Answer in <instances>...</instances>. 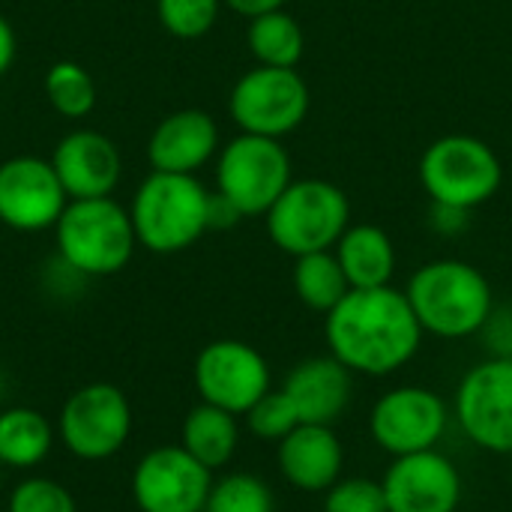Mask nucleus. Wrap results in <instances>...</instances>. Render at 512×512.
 Segmentation results:
<instances>
[{
    "instance_id": "1a4fd4ad",
    "label": "nucleus",
    "mask_w": 512,
    "mask_h": 512,
    "mask_svg": "<svg viewBox=\"0 0 512 512\" xmlns=\"http://www.w3.org/2000/svg\"><path fill=\"white\" fill-rule=\"evenodd\" d=\"M216 186L243 216H264L291 186V156L279 138L243 132L219 153Z\"/></svg>"
},
{
    "instance_id": "0eeeda50",
    "label": "nucleus",
    "mask_w": 512,
    "mask_h": 512,
    "mask_svg": "<svg viewBox=\"0 0 512 512\" xmlns=\"http://www.w3.org/2000/svg\"><path fill=\"white\" fill-rule=\"evenodd\" d=\"M450 423V402L423 384H399L381 393L369 411V435L390 459L438 450Z\"/></svg>"
},
{
    "instance_id": "7c9ffc66",
    "label": "nucleus",
    "mask_w": 512,
    "mask_h": 512,
    "mask_svg": "<svg viewBox=\"0 0 512 512\" xmlns=\"http://www.w3.org/2000/svg\"><path fill=\"white\" fill-rule=\"evenodd\" d=\"M486 357H501V360H512V306H498L489 312L483 330L477 333Z\"/></svg>"
},
{
    "instance_id": "4be33fe9",
    "label": "nucleus",
    "mask_w": 512,
    "mask_h": 512,
    "mask_svg": "<svg viewBox=\"0 0 512 512\" xmlns=\"http://www.w3.org/2000/svg\"><path fill=\"white\" fill-rule=\"evenodd\" d=\"M57 429L36 408L0 411V468L30 471L48 459Z\"/></svg>"
},
{
    "instance_id": "9b49d317",
    "label": "nucleus",
    "mask_w": 512,
    "mask_h": 512,
    "mask_svg": "<svg viewBox=\"0 0 512 512\" xmlns=\"http://www.w3.org/2000/svg\"><path fill=\"white\" fill-rule=\"evenodd\" d=\"M228 111L243 132L282 138L306 120L309 87L297 69L255 66L234 84Z\"/></svg>"
},
{
    "instance_id": "bb28decb",
    "label": "nucleus",
    "mask_w": 512,
    "mask_h": 512,
    "mask_svg": "<svg viewBox=\"0 0 512 512\" xmlns=\"http://www.w3.org/2000/svg\"><path fill=\"white\" fill-rule=\"evenodd\" d=\"M159 24L177 39H198L213 30L219 0H156Z\"/></svg>"
},
{
    "instance_id": "72a5a7b5",
    "label": "nucleus",
    "mask_w": 512,
    "mask_h": 512,
    "mask_svg": "<svg viewBox=\"0 0 512 512\" xmlns=\"http://www.w3.org/2000/svg\"><path fill=\"white\" fill-rule=\"evenodd\" d=\"M234 12L246 15V18H255V15H264V12H273V9H282L285 0H225Z\"/></svg>"
},
{
    "instance_id": "2eb2a0df",
    "label": "nucleus",
    "mask_w": 512,
    "mask_h": 512,
    "mask_svg": "<svg viewBox=\"0 0 512 512\" xmlns=\"http://www.w3.org/2000/svg\"><path fill=\"white\" fill-rule=\"evenodd\" d=\"M69 195L51 165L39 156H12L0 165V222L15 231L54 228Z\"/></svg>"
},
{
    "instance_id": "423d86ee",
    "label": "nucleus",
    "mask_w": 512,
    "mask_h": 512,
    "mask_svg": "<svg viewBox=\"0 0 512 512\" xmlns=\"http://www.w3.org/2000/svg\"><path fill=\"white\" fill-rule=\"evenodd\" d=\"M501 177V159L474 135H444L420 159V183L432 204L474 210L498 192Z\"/></svg>"
},
{
    "instance_id": "39448f33",
    "label": "nucleus",
    "mask_w": 512,
    "mask_h": 512,
    "mask_svg": "<svg viewBox=\"0 0 512 512\" xmlns=\"http://www.w3.org/2000/svg\"><path fill=\"white\" fill-rule=\"evenodd\" d=\"M264 216L270 240L282 252L300 258L327 252L339 243L351 222V204L330 180H291Z\"/></svg>"
},
{
    "instance_id": "5701e85b",
    "label": "nucleus",
    "mask_w": 512,
    "mask_h": 512,
    "mask_svg": "<svg viewBox=\"0 0 512 512\" xmlns=\"http://www.w3.org/2000/svg\"><path fill=\"white\" fill-rule=\"evenodd\" d=\"M246 42L258 66H285V69H297L306 48L303 27L285 9H273L249 18Z\"/></svg>"
},
{
    "instance_id": "7ed1b4c3",
    "label": "nucleus",
    "mask_w": 512,
    "mask_h": 512,
    "mask_svg": "<svg viewBox=\"0 0 512 512\" xmlns=\"http://www.w3.org/2000/svg\"><path fill=\"white\" fill-rule=\"evenodd\" d=\"M210 192L195 174H165L153 171L135 192L132 225L144 249L156 255H174L201 240L207 228Z\"/></svg>"
},
{
    "instance_id": "6e6552de",
    "label": "nucleus",
    "mask_w": 512,
    "mask_h": 512,
    "mask_svg": "<svg viewBox=\"0 0 512 512\" xmlns=\"http://www.w3.org/2000/svg\"><path fill=\"white\" fill-rule=\"evenodd\" d=\"M453 423L483 453L512 456V360L474 363L453 393Z\"/></svg>"
},
{
    "instance_id": "2f4dec72",
    "label": "nucleus",
    "mask_w": 512,
    "mask_h": 512,
    "mask_svg": "<svg viewBox=\"0 0 512 512\" xmlns=\"http://www.w3.org/2000/svg\"><path fill=\"white\" fill-rule=\"evenodd\" d=\"M240 219H243V213L237 210L234 201H228L222 192H210V201H207V228H210V231L234 228Z\"/></svg>"
},
{
    "instance_id": "c9c22d12",
    "label": "nucleus",
    "mask_w": 512,
    "mask_h": 512,
    "mask_svg": "<svg viewBox=\"0 0 512 512\" xmlns=\"http://www.w3.org/2000/svg\"><path fill=\"white\" fill-rule=\"evenodd\" d=\"M3 390H6V384H3V375H0V402H3Z\"/></svg>"
},
{
    "instance_id": "a211bd4d",
    "label": "nucleus",
    "mask_w": 512,
    "mask_h": 512,
    "mask_svg": "<svg viewBox=\"0 0 512 512\" xmlns=\"http://www.w3.org/2000/svg\"><path fill=\"white\" fill-rule=\"evenodd\" d=\"M279 390L294 405L300 423L336 426L351 408L354 375L333 354H324V357H309L297 363L285 375Z\"/></svg>"
},
{
    "instance_id": "c85d7f7f",
    "label": "nucleus",
    "mask_w": 512,
    "mask_h": 512,
    "mask_svg": "<svg viewBox=\"0 0 512 512\" xmlns=\"http://www.w3.org/2000/svg\"><path fill=\"white\" fill-rule=\"evenodd\" d=\"M6 512H78V504L57 480L27 477L9 492Z\"/></svg>"
},
{
    "instance_id": "aec40b11",
    "label": "nucleus",
    "mask_w": 512,
    "mask_h": 512,
    "mask_svg": "<svg viewBox=\"0 0 512 512\" xmlns=\"http://www.w3.org/2000/svg\"><path fill=\"white\" fill-rule=\"evenodd\" d=\"M351 288H384L396 273V246L378 225H348L333 246Z\"/></svg>"
},
{
    "instance_id": "f257e3e1",
    "label": "nucleus",
    "mask_w": 512,
    "mask_h": 512,
    "mask_svg": "<svg viewBox=\"0 0 512 512\" xmlns=\"http://www.w3.org/2000/svg\"><path fill=\"white\" fill-rule=\"evenodd\" d=\"M423 336L405 291L393 285L351 288L324 315L327 351L363 378H387L405 369L420 354Z\"/></svg>"
},
{
    "instance_id": "a878e982",
    "label": "nucleus",
    "mask_w": 512,
    "mask_h": 512,
    "mask_svg": "<svg viewBox=\"0 0 512 512\" xmlns=\"http://www.w3.org/2000/svg\"><path fill=\"white\" fill-rule=\"evenodd\" d=\"M204 512H276L273 489L246 471H231L213 480Z\"/></svg>"
},
{
    "instance_id": "b1692460",
    "label": "nucleus",
    "mask_w": 512,
    "mask_h": 512,
    "mask_svg": "<svg viewBox=\"0 0 512 512\" xmlns=\"http://www.w3.org/2000/svg\"><path fill=\"white\" fill-rule=\"evenodd\" d=\"M294 291L300 297V303L312 312L327 315L330 309L339 306V300L351 291L345 270L336 258L333 249L327 252H309L294 258Z\"/></svg>"
},
{
    "instance_id": "9d476101",
    "label": "nucleus",
    "mask_w": 512,
    "mask_h": 512,
    "mask_svg": "<svg viewBox=\"0 0 512 512\" xmlns=\"http://www.w3.org/2000/svg\"><path fill=\"white\" fill-rule=\"evenodd\" d=\"M132 435V405L114 384H84L57 417L60 444L81 462H105L117 456Z\"/></svg>"
},
{
    "instance_id": "473e14b6",
    "label": "nucleus",
    "mask_w": 512,
    "mask_h": 512,
    "mask_svg": "<svg viewBox=\"0 0 512 512\" xmlns=\"http://www.w3.org/2000/svg\"><path fill=\"white\" fill-rule=\"evenodd\" d=\"M468 213L471 210H459V207H447V204H432V228L438 234H459L468 228Z\"/></svg>"
},
{
    "instance_id": "f704fd0d",
    "label": "nucleus",
    "mask_w": 512,
    "mask_h": 512,
    "mask_svg": "<svg viewBox=\"0 0 512 512\" xmlns=\"http://www.w3.org/2000/svg\"><path fill=\"white\" fill-rule=\"evenodd\" d=\"M15 60V33H12V24L0 15V75L12 66Z\"/></svg>"
},
{
    "instance_id": "f8f14e48",
    "label": "nucleus",
    "mask_w": 512,
    "mask_h": 512,
    "mask_svg": "<svg viewBox=\"0 0 512 512\" xmlns=\"http://www.w3.org/2000/svg\"><path fill=\"white\" fill-rule=\"evenodd\" d=\"M195 390L201 402L243 417L261 396L273 390L267 357L240 339H216L195 357Z\"/></svg>"
},
{
    "instance_id": "4468645a",
    "label": "nucleus",
    "mask_w": 512,
    "mask_h": 512,
    "mask_svg": "<svg viewBox=\"0 0 512 512\" xmlns=\"http://www.w3.org/2000/svg\"><path fill=\"white\" fill-rule=\"evenodd\" d=\"M381 489L387 512H459L465 498L462 471L441 450L393 459L381 477Z\"/></svg>"
},
{
    "instance_id": "6ab92c4d",
    "label": "nucleus",
    "mask_w": 512,
    "mask_h": 512,
    "mask_svg": "<svg viewBox=\"0 0 512 512\" xmlns=\"http://www.w3.org/2000/svg\"><path fill=\"white\" fill-rule=\"evenodd\" d=\"M219 147L216 120L207 111L183 108L168 114L150 135L147 159L153 171L165 174H195Z\"/></svg>"
},
{
    "instance_id": "f03ea898",
    "label": "nucleus",
    "mask_w": 512,
    "mask_h": 512,
    "mask_svg": "<svg viewBox=\"0 0 512 512\" xmlns=\"http://www.w3.org/2000/svg\"><path fill=\"white\" fill-rule=\"evenodd\" d=\"M405 297L423 333L447 342L477 336L495 309L489 279L474 264L459 258H438L423 264L408 279Z\"/></svg>"
},
{
    "instance_id": "ddd939ff",
    "label": "nucleus",
    "mask_w": 512,
    "mask_h": 512,
    "mask_svg": "<svg viewBox=\"0 0 512 512\" xmlns=\"http://www.w3.org/2000/svg\"><path fill=\"white\" fill-rule=\"evenodd\" d=\"M213 471L180 444H165L141 456L132 471V498L141 512H204Z\"/></svg>"
},
{
    "instance_id": "412c9836",
    "label": "nucleus",
    "mask_w": 512,
    "mask_h": 512,
    "mask_svg": "<svg viewBox=\"0 0 512 512\" xmlns=\"http://www.w3.org/2000/svg\"><path fill=\"white\" fill-rule=\"evenodd\" d=\"M180 447L210 471L228 468L240 450V417L201 402L183 420Z\"/></svg>"
},
{
    "instance_id": "f3484780",
    "label": "nucleus",
    "mask_w": 512,
    "mask_h": 512,
    "mask_svg": "<svg viewBox=\"0 0 512 512\" xmlns=\"http://www.w3.org/2000/svg\"><path fill=\"white\" fill-rule=\"evenodd\" d=\"M51 165L69 195V201L81 198H108L120 180L123 162L117 144L93 129H75L54 147Z\"/></svg>"
},
{
    "instance_id": "dca6fc26",
    "label": "nucleus",
    "mask_w": 512,
    "mask_h": 512,
    "mask_svg": "<svg viewBox=\"0 0 512 512\" xmlns=\"http://www.w3.org/2000/svg\"><path fill=\"white\" fill-rule=\"evenodd\" d=\"M276 465L282 480L306 495H324L342 480L345 447L333 426L300 423L276 444Z\"/></svg>"
},
{
    "instance_id": "c756f323",
    "label": "nucleus",
    "mask_w": 512,
    "mask_h": 512,
    "mask_svg": "<svg viewBox=\"0 0 512 512\" xmlns=\"http://www.w3.org/2000/svg\"><path fill=\"white\" fill-rule=\"evenodd\" d=\"M324 512H387L381 480L342 477L324 492Z\"/></svg>"
},
{
    "instance_id": "393cba45",
    "label": "nucleus",
    "mask_w": 512,
    "mask_h": 512,
    "mask_svg": "<svg viewBox=\"0 0 512 512\" xmlns=\"http://www.w3.org/2000/svg\"><path fill=\"white\" fill-rule=\"evenodd\" d=\"M45 96L57 114L78 120V117H87L93 111L96 84L84 66L60 60L45 72Z\"/></svg>"
},
{
    "instance_id": "cd10ccee",
    "label": "nucleus",
    "mask_w": 512,
    "mask_h": 512,
    "mask_svg": "<svg viewBox=\"0 0 512 512\" xmlns=\"http://www.w3.org/2000/svg\"><path fill=\"white\" fill-rule=\"evenodd\" d=\"M246 429L267 444H279L285 435H291L300 426V417L294 411V405L288 402V396L282 390H270L267 396H261L246 414Z\"/></svg>"
},
{
    "instance_id": "20e7f679",
    "label": "nucleus",
    "mask_w": 512,
    "mask_h": 512,
    "mask_svg": "<svg viewBox=\"0 0 512 512\" xmlns=\"http://www.w3.org/2000/svg\"><path fill=\"white\" fill-rule=\"evenodd\" d=\"M54 234L57 255L87 279L120 273L138 246L129 210H123L111 195L69 201Z\"/></svg>"
}]
</instances>
